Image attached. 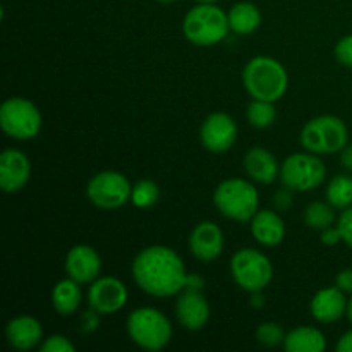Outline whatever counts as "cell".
<instances>
[{"mask_svg": "<svg viewBox=\"0 0 352 352\" xmlns=\"http://www.w3.org/2000/svg\"><path fill=\"white\" fill-rule=\"evenodd\" d=\"M250 226L254 241L261 246L275 248L285 239V223L274 210H258Z\"/></svg>", "mask_w": 352, "mask_h": 352, "instance_id": "d6986e66", "label": "cell"}, {"mask_svg": "<svg viewBox=\"0 0 352 352\" xmlns=\"http://www.w3.org/2000/svg\"><path fill=\"white\" fill-rule=\"evenodd\" d=\"M6 337L7 342L14 349L31 351L41 344V339H43V327L33 316L21 315L7 323Z\"/></svg>", "mask_w": 352, "mask_h": 352, "instance_id": "ac0fdd59", "label": "cell"}, {"mask_svg": "<svg viewBox=\"0 0 352 352\" xmlns=\"http://www.w3.org/2000/svg\"><path fill=\"white\" fill-rule=\"evenodd\" d=\"M213 205L226 219L246 223L260 210V195L246 179H227L217 186Z\"/></svg>", "mask_w": 352, "mask_h": 352, "instance_id": "277c9868", "label": "cell"}, {"mask_svg": "<svg viewBox=\"0 0 352 352\" xmlns=\"http://www.w3.org/2000/svg\"><path fill=\"white\" fill-rule=\"evenodd\" d=\"M127 333L136 346L144 351H160L172 339V323L158 309L144 306L127 316Z\"/></svg>", "mask_w": 352, "mask_h": 352, "instance_id": "5b68a950", "label": "cell"}, {"mask_svg": "<svg viewBox=\"0 0 352 352\" xmlns=\"http://www.w3.org/2000/svg\"><path fill=\"white\" fill-rule=\"evenodd\" d=\"M229 16L230 31L236 34H251L260 28L261 24V12L254 3L251 2H239L230 7L227 12Z\"/></svg>", "mask_w": 352, "mask_h": 352, "instance_id": "603a6c76", "label": "cell"}, {"mask_svg": "<svg viewBox=\"0 0 352 352\" xmlns=\"http://www.w3.org/2000/svg\"><path fill=\"white\" fill-rule=\"evenodd\" d=\"M81 284L69 277L55 284L52 291V306L62 316L74 315L81 306Z\"/></svg>", "mask_w": 352, "mask_h": 352, "instance_id": "7402d4cb", "label": "cell"}, {"mask_svg": "<svg viewBox=\"0 0 352 352\" xmlns=\"http://www.w3.org/2000/svg\"><path fill=\"white\" fill-rule=\"evenodd\" d=\"M175 316L189 332H198L210 318V305L201 289H184L175 302Z\"/></svg>", "mask_w": 352, "mask_h": 352, "instance_id": "5bb4252c", "label": "cell"}, {"mask_svg": "<svg viewBox=\"0 0 352 352\" xmlns=\"http://www.w3.org/2000/svg\"><path fill=\"white\" fill-rule=\"evenodd\" d=\"M41 112L33 102L21 96L6 100L0 107V126L9 138L28 141L38 136L41 131Z\"/></svg>", "mask_w": 352, "mask_h": 352, "instance_id": "52a82bcc", "label": "cell"}, {"mask_svg": "<svg viewBox=\"0 0 352 352\" xmlns=\"http://www.w3.org/2000/svg\"><path fill=\"white\" fill-rule=\"evenodd\" d=\"M336 285L344 291L346 294H352V268H346V270L339 272L336 278Z\"/></svg>", "mask_w": 352, "mask_h": 352, "instance_id": "836d02e7", "label": "cell"}, {"mask_svg": "<svg viewBox=\"0 0 352 352\" xmlns=\"http://www.w3.org/2000/svg\"><path fill=\"white\" fill-rule=\"evenodd\" d=\"M327 177V167L318 155L294 153L284 160L280 167V181L292 191L308 192L320 188Z\"/></svg>", "mask_w": 352, "mask_h": 352, "instance_id": "9c48e42d", "label": "cell"}, {"mask_svg": "<svg viewBox=\"0 0 352 352\" xmlns=\"http://www.w3.org/2000/svg\"><path fill=\"white\" fill-rule=\"evenodd\" d=\"M246 117L250 124L256 129H267L277 119V110H275L274 103L265 102V100H253L248 105Z\"/></svg>", "mask_w": 352, "mask_h": 352, "instance_id": "484cf974", "label": "cell"}, {"mask_svg": "<svg viewBox=\"0 0 352 352\" xmlns=\"http://www.w3.org/2000/svg\"><path fill=\"white\" fill-rule=\"evenodd\" d=\"M336 58L346 67L352 69V34H347L336 45Z\"/></svg>", "mask_w": 352, "mask_h": 352, "instance_id": "f546056e", "label": "cell"}, {"mask_svg": "<svg viewBox=\"0 0 352 352\" xmlns=\"http://www.w3.org/2000/svg\"><path fill=\"white\" fill-rule=\"evenodd\" d=\"M127 296V287L119 278L102 277L89 285L88 302L98 315H113L126 306Z\"/></svg>", "mask_w": 352, "mask_h": 352, "instance_id": "7c38bea8", "label": "cell"}, {"mask_svg": "<svg viewBox=\"0 0 352 352\" xmlns=\"http://www.w3.org/2000/svg\"><path fill=\"white\" fill-rule=\"evenodd\" d=\"M282 346L287 352H323L327 349V339L318 329L298 327L285 333Z\"/></svg>", "mask_w": 352, "mask_h": 352, "instance_id": "44dd1931", "label": "cell"}, {"mask_svg": "<svg viewBox=\"0 0 352 352\" xmlns=\"http://www.w3.org/2000/svg\"><path fill=\"white\" fill-rule=\"evenodd\" d=\"M256 340L267 347H277L284 344L285 333L278 323L275 322H265L258 325L256 329Z\"/></svg>", "mask_w": 352, "mask_h": 352, "instance_id": "83f0119b", "label": "cell"}, {"mask_svg": "<svg viewBox=\"0 0 352 352\" xmlns=\"http://www.w3.org/2000/svg\"><path fill=\"white\" fill-rule=\"evenodd\" d=\"M251 302H253V306H263V296H260V292H253Z\"/></svg>", "mask_w": 352, "mask_h": 352, "instance_id": "8d00e7d4", "label": "cell"}, {"mask_svg": "<svg viewBox=\"0 0 352 352\" xmlns=\"http://www.w3.org/2000/svg\"><path fill=\"white\" fill-rule=\"evenodd\" d=\"M244 170L251 181L258 184H272L277 177H280V167L277 158L267 148L254 146L244 155Z\"/></svg>", "mask_w": 352, "mask_h": 352, "instance_id": "ffe728a7", "label": "cell"}, {"mask_svg": "<svg viewBox=\"0 0 352 352\" xmlns=\"http://www.w3.org/2000/svg\"><path fill=\"white\" fill-rule=\"evenodd\" d=\"M195 2H198V3H215V2H219V0H195Z\"/></svg>", "mask_w": 352, "mask_h": 352, "instance_id": "f35d334b", "label": "cell"}, {"mask_svg": "<svg viewBox=\"0 0 352 352\" xmlns=\"http://www.w3.org/2000/svg\"><path fill=\"white\" fill-rule=\"evenodd\" d=\"M158 2H160V3H172V2H175V0H158Z\"/></svg>", "mask_w": 352, "mask_h": 352, "instance_id": "ab89813d", "label": "cell"}, {"mask_svg": "<svg viewBox=\"0 0 352 352\" xmlns=\"http://www.w3.org/2000/svg\"><path fill=\"white\" fill-rule=\"evenodd\" d=\"M347 318H349V322H351V325H352V298L349 299V301H347Z\"/></svg>", "mask_w": 352, "mask_h": 352, "instance_id": "74e56055", "label": "cell"}, {"mask_svg": "<svg viewBox=\"0 0 352 352\" xmlns=\"http://www.w3.org/2000/svg\"><path fill=\"white\" fill-rule=\"evenodd\" d=\"M131 270L138 287L153 298H170L188 287L184 261L170 248H144L134 258Z\"/></svg>", "mask_w": 352, "mask_h": 352, "instance_id": "6da1fadb", "label": "cell"}, {"mask_svg": "<svg viewBox=\"0 0 352 352\" xmlns=\"http://www.w3.org/2000/svg\"><path fill=\"white\" fill-rule=\"evenodd\" d=\"M160 198V189H158L157 182L150 181V179H141L133 186V192H131V203L136 208L146 210L151 208L155 203Z\"/></svg>", "mask_w": 352, "mask_h": 352, "instance_id": "4316f807", "label": "cell"}, {"mask_svg": "<svg viewBox=\"0 0 352 352\" xmlns=\"http://www.w3.org/2000/svg\"><path fill=\"white\" fill-rule=\"evenodd\" d=\"M133 186L116 170H103L93 175L88 182L86 195L95 206L102 210H117L131 201Z\"/></svg>", "mask_w": 352, "mask_h": 352, "instance_id": "30bf717a", "label": "cell"}, {"mask_svg": "<svg viewBox=\"0 0 352 352\" xmlns=\"http://www.w3.org/2000/svg\"><path fill=\"white\" fill-rule=\"evenodd\" d=\"M336 349L339 352H352V330H349V332H346L340 337Z\"/></svg>", "mask_w": 352, "mask_h": 352, "instance_id": "e575fe53", "label": "cell"}, {"mask_svg": "<svg viewBox=\"0 0 352 352\" xmlns=\"http://www.w3.org/2000/svg\"><path fill=\"white\" fill-rule=\"evenodd\" d=\"M31 177L30 158L16 148H9L0 155V188L3 192H17Z\"/></svg>", "mask_w": 352, "mask_h": 352, "instance_id": "9a60e30c", "label": "cell"}, {"mask_svg": "<svg viewBox=\"0 0 352 352\" xmlns=\"http://www.w3.org/2000/svg\"><path fill=\"white\" fill-rule=\"evenodd\" d=\"M336 222V212L330 203L313 201L305 210V223L313 230L322 232L327 227H332Z\"/></svg>", "mask_w": 352, "mask_h": 352, "instance_id": "d4e9b609", "label": "cell"}, {"mask_svg": "<svg viewBox=\"0 0 352 352\" xmlns=\"http://www.w3.org/2000/svg\"><path fill=\"white\" fill-rule=\"evenodd\" d=\"M274 205H275V208H278V210L291 208V205H292V189L285 188V186H284V189H280V191L275 192Z\"/></svg>", "mask_w": 352, "mask_h": 352, "instance_id": "1f68e13d", "label": "cell"}, {"mask_svg": "<svg viewBox=\"0 0 352 352\" xmlns=\"http://www.w3.org/2000/svg\"><path fill=\"white\" fill-rule=\"evenodd\" d=\"M346 292L339 287H325L313 296L309 302L311 316L320 323H336L347 313Z\"/></svg>", "mask_w": 352, "mask_h": 352, "instance_id": "e0dca14e", "label": "cell"}, {"mask_svg": "<svg viewBox=\"0 0 352 352\" xmlns=\"http://www.w3.org/2000/svg\"><path fill=\"white\" fill-rule=\"evenodd\" d=\"M299 141L315 155L340 153L349 143V131L337 116H320L302 127Z\"/></svg>", "mask_w": 352, "mask_h": 352, "instance_id": "8992f818", "label": "cell"}, {"mask_svg": "<svg viewBox=\"0 0 352 352\" xmlns=\"http://www.w3.org/2000/svg\"><path fill=\"white\" fill-rule=\"evenodd\" d=\"M342 241V234H340L339 227H327L322 230V243L325 246H336Z\"/></svg>", "mask_w": 352, "mask_h": 352, "instance_id": "d6a6232c", "label": "cell"}, {"mask_svg": "<svg viewBox=\"0 0 352 352\" xmlns=\"http://www.w3.org/2000/svg\"><path fill=\"white\" fill-rule=\"evenodd\" d=\"M201 144L212 153H226L237 140V124L229 113L213 112L203 120L199 129Z\"/></svg>", "mask_w": 352, "mask_h": 352, "instance_id": "8fae6325", "label": "cell"}, {"mask_svg": "<svg viewBox=\"0 0 352 352\" xmlns=\"http://www.w3.org/2000/svg\"><path fill=\"white\" fill-rule=\"evenodd\" d=\"M327 201L336 210H346L352 206V177L346 174H339L332 177L327 186Z\"/></svg>", "mask_w": 352, "mask_h": 352, "instance_id": "cb8c5ba5", "label": "cell"}, {"mask_svg": "<svg viewBox=\"0 0 352 352\" xmlns=\"http://www.w3.org/2000/svg\"><path fill=\"white\" fill-rule=\"evenodd\" d=\"M41 352H74L76 347L67 337L52 336L40 346Z\"/></svg>", "mask_w": 352, "mask_h": 352, "instance_id": "f1b7e54d", "label": "cell"}, {"mask_svg": "<svg viewBox=\"0 0 352 352\" xmlns=\"http://www.w3.org/2000/svg\"><path fill=\"white\" fill-rule=\"evenodd\" d=\"M189 250L203 263L217 260L223 251V232L215 222H201L189 236Z\"/></svg>", "mask_w": 352, "mask_h": 352, "instance_id": "2e32d148", "label": "cell"}, {"mask_svg": "<svg viewBox=\"0 0 352 352\" xmlns=\"http://www.w3.org/2000/svg\"><path fill=\"white\" fill-rule=\"evenodd\" d=\"M340 165L346 170L352 172V144H347L342 151H340Z\"/></svg>", "mask_w": 352, "mask_h": 352, "instance_id": "d590c367", "label": "cell"}, {"mask_svg": "<svg viewBox=\"0 0 352 352\" xmlns=\"http://www.w3.org/2000/svg\"><path fill=\"white\" fill-rule=\"evenodd\" d=\"M229 16L215 3H198L186 14L182 33L186 40L198 47H212L229 34Z\"/></svg>", "mask_w": 352, "mask_h": 352, "instance_id": "3957f363", "label": "cell"}, {"mask_svg": "<svg viewBox=\"0 0 352 352\" xmlns=\"http://www.w3.org/2000/svg\"><path fill=\"white\" fill-rule=\"evenodd\" d=\"M243 85L253 100L275 103L287 91L289 74L277 58L258 55L244 65Z\"/></svg>", "mask_w": 352, "mask_h": 352, "instance_id": "7a4b0ae2", "label": "cell"}, {"mask_svg": "<svg viewBox=\"0 0 352 352\" xmlns=\"http://www.w3.org/2000/svg\"><path fill=\"white\" fill-rule=\"evenodd\" d=\"M230 274L241 289L248 292H261L274 278L272 261L254 248H243L230 260Z\"/></svg>", "mask_w": 352, "mask_h": 352, "instance_id": "ba28073f", "label": "cell"}, {"mask_svg": "<svg viewBox=\"0 0 352 352\" xmlns=\"http://www.w3.org/2000/svg\"><path fill=\"white\" fill-rule=\"evenodd\" d=\"M337 227L342 234V241L352 250V206L342 210L340 217L337 219Z\"/></svg>", "mask_w": 352, "mask_h": 352, "instance_id": "4dcf8cb0", "label": "cell"}, {"mask_svg": "<svg viewBox=\"0 0 352 352\" xmlns=\"http://www.w3.org/2000/svg\"><path fill=\"white\" fill-rule=\"evenodd\" d=\"M64 270L67 277L78 284H91L102 272V258H100L98 251L93 250L91 246L78 244L69 250Z\"/></svg>", "mask_w": 352, "mask_h": 352, "instance_id": "4fadbf2b", "label": "cell"}]
</instances>
